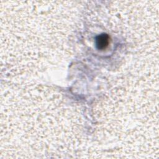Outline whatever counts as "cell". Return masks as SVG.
<instances>
[{"label": "cell", "instance_id": "cell-1", "mask_svg": "<svg viewBox=\"0 0 159 159\" xmlns=\"http://www.w3.org/2000/svg\"><path fill=\"white\" fill-rule=\"evenodd\" d=\"M109 36L106 34H102L96 37V46L99 50L105 49L109 43Z\"/></svg>", "mask_w": 159, "mask_h": 159}]
</instances>
